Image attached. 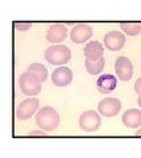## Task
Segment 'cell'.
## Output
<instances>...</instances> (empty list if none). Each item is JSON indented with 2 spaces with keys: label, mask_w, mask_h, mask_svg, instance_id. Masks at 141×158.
I'll return each instance as SVG.
<instances>
[{
  "label": "cell",
  "mask_w": 141,
  "mask_h": 158,
  "mask_svg": "<svg viewBox=\"0 0 141 158\" xmlns=\"http://www.w3.org/2000/svg\"><path fill=\"white\" fill-rule=\"evenodd\" d=\"M36 124L40 129L53 132L60 125V115L53 107H42L36 113Z\"/></svg>",
  "instance_id": "cell-1"
},
{
  "label": "cell",
  "mask_w": 141,
  "mask_h": 158,
  "mask_svg": "<svg viewBox=\"0 0 141 158\" xmlns=\"http://www.w3.org/2000/svg\"><path fill=\"white\" fill-rule=\"evenodd\" d=\"M71 58V52L66 45L56 44L45 50V59L52 66H64Z\"/></svg>",
  "instance_id": "cell-2"
},
{
  "label": "cell",
  "mask_w": 141,
  "mask_h": 158,
  "mask_svg": "<svg viewBox=\"0 0 141 158\" xmlns=\"http://www.w3.org/2000/svg\"><path fill=\"white\" fill-rule=\"evenodd\" d=\"M41 81L31 71H25L19 77V87L27 96H36L41 91Z\"/></svg>",
  "instance_id": "cell-3"
},
{
  "label": "cell",
  "mask_w": 141,
  "mask_h": 158,
  "mask_svg": "<svg viewBox=\"0 0 141 158\" xmlns=\"http://www.w3.org/2000/svg\"><path fill=\"white\" fill-rule=\"evenodd\" d=\"M40 110V100L35 96H28L16 108V117L19 120H29Z\"/></svg>",
  "instance_id": "cell-4"
},
{
  "label": "cell",
  "mask_w": 141,
  "mask_h": 158,
  "mask_svg": "<svg viewBox=\"0 0 141 158\" xmlns=\"http://www.w3.org/2000/svg\"><path fill=\"white\" fill-rule=\"evenodd\" d=\"M100 113L96 112V111H85L82 115L79 116V128L83 132L87 133H92V132H96L100 128L102 124V118H100Z\"/></svg>",
  "instance_id": "cell-5"
},
{
  "label": "cell",
  "mask_w": 141,
  "mask_h": 158,
  "mask_svg": "<svg viewBox=\"0 0 141 158\" xmlns=\"http://www.w3.org/2000/svg\"><path fill=\"white\" fill-rule=\"evenodd\" d=\"M115 74L120 81L128 82L133 77V66L131 59L121 56L119 58H116L115 61Z\"/></svg>",
  "instance_id": "cell-6"
},
{
  "label": "cell",
  "mask_w": 141,
  "mask_h": 158,
  "mask_svg": "<svg viewBox=\"0 0 141 158\" xmlns=\"http://www.w3.org/2000/svg\"><path fill=\"white\" fill-rule=\"evenodd\" d=\"M121 110V102L118 98H104L98 104V112L104 117H114Z\"/></svg>",
  "instance_id": "cell-7"
},
{
  "label": "cell",
  "mask_w": 141,
  "mask_h": 158,
  "mask_svg": "<svg viewBox=\"0 0 141 158\" xmlns=\"http://www.w3.org/2000/svg\"><path fill=\"white\" fill-rule=\"evenodd\" d=\"M103 45L111 52H119L125 45V34L119 31H111L104 34Z\"/></svg>",
  "instance_id": "cell-8"
},
{
  "label": "cell",
  "mask_w": 141,
  "mask_h": 158,
  "mask_svg": "<svg viewBox=\"0 0 141 158\" xmlns=\"http://www.w3.org/2000/svg\"><path fill=\"white\" fill-rule=\"evenodd\" d=\"M73 82V71L67 66H60L52 74V83L57 87H67Z\"/></svg>",
  "instance_id": "cell-9"
},
{
  "label": "cell",
  "mask_w": 141,
  "mask_h": 158,
  "mask_svg": "<svg viewBox=\"0 0 141 158\" xmlns=\"http://www.w3.org/2000/svg\"><path fill=\"white\" fill-rule=\"evenodd\" d=\"M70 40L74 44H85L92 37V28L87 24H78L71 28Z\"/></svg>",
  "instance_id": "cell-10"
},
{
  "label": "cell",
  "mask_w": 141,
  "mask_h": 158,
  "mask_svg": "<svg viewBox=\"0 0 141 158\" xmlns=\"http://www.w3.org/2000/svg\"><path fill=\"white\" fill-rule=\"evenodd\" d=\"M96 87L99 92L108 95L118 87V77L114 74H100L96 81Z\"/></svg>",
  "instance_id": "cell-11"
},
{
  "label": "cell",
  "mask_w": 141,
  "mask_h": 158,
  "mask_svg": "<svg viewBox=\"0 0 141 158\" xmlns=\"http://www.w3.org/2000/svg\"><path fill=\"white\" fill-rule=\"evenodd\" d=\"M67 28L64 25V24H54L48 28L46 31V41L56 45V44H61L65 41V38L67 37Z\"/></svg>",
  "instance_id": "cell-12"
},
{
  "label": "cell",
  "mask_w": 141,
  "mask_h": 158,
  "mask_svg": "<svg viewBox=\"0 0 141 158\" xmlns=\"http://www.w3.org/2000/svg\"><path fill=\"white\" fill-rule=\"evenodd\" d=\"M121 121L127 128H140L141 127V110L137 108H129L127 110L123 116Z\"/></svg>",
  "instance_id": "cell-13"
},
{
  "label": "cell",
  "mask_w": 141,
  "mask_h": 158,
  "mask_svg": "<svg viewBox=\"0 0 141 158\" xmlns=\"http://www.w3.org/2000/svg\"><path fill=\"white\" fill-rule=\"evenodd\" d=\"M85 57L89 59H99L102 57H104V45L100 44L99 41H91L87 42L86 46L83 49Z\"/></svg>",
  "instance_id": "cell-14"
},
{
  "label": "cell",
  "mask_w": 141,
  "mask_h": 158,
  "mask_svg": "<svg viewBox=\"0 0 141 158\" xmlns=\"http://www.w3.org/2000/svg\"><path fill=\"white\" fill-rule=\"evenodd\" d=\"M104 65H106L104 57H102L99 59L86 58V61H85V67L90 75H99V74H102V71H103V69H104Z\"/></svg>",
  "instance_id": "cell-15"
},
{
  "label": "cell",
  "mask_w": 141,
  "mask_h": 158,
  "mask_svg": "<svg viewBox=\"0 0 141 158\" xmlns=\"http://www.w3.org/2000/svg\"><path fill=\"white\" fill-rule=\"evenodd\" d=\"M120 31L125 36H139L141 33V24L139 23H121L120 24Z\"/></svg>",
  "instance_id": "cell-16"
},
{
  "label": "cell",
  "mask_w": 141,
  "mask_h": 158,
  "mask_svg": "<svg viewBox=\"0 0 141 158\" xmlns=\"http://www.w3.org/2000/svg\"><path fill=\"white\" fill-rule=\"evenodd\" d=\"M28 71L33 73L41 82H45L48 79V69L44 66L42 63H38V62L31 63V65L28 66Z\"/></svg>",
  "instance_id": "cell-17"
},
{
  "label": "cell",
  "mask_w": 141,
  "mask_h": 158,
  "mask_svg": "<svg viewBox=\"0 0 141 158\" xmlns=\"http://www.w3.org/2000/svg\"><path fill=\"white\" fill-rule=\"evenodd\" d=\"M15 28L20 32H27L32 28V24L31 23H19V21H16L15 23Z\"/></svg>",
  "instance_id": "cell-18"
},
{
  "label": "cell",
  "mask_w": 141,
  "mask_h": 158,
  "mask_svg": "<svg viewBox=\"0 0 141 158\" xmlns=\"http://www.w3.org/2000/svg\"><path fill=\"white\" fill-rule=\"evenodd\" d=\"M133 88H135V92L137 94V95H141V77L137 78V81L135 82Z\"/></svg>",
  "instance_id": "cell-19"
},
{
  "label": "cell",
  "mask_w": 141,
  "mask_h": 158,
  "mask_svg": "<svg viewBox=\"0 0 141 158\" xmlns=\"http://www.w3.org/2000/svg\"><path fill=\"white\" fill-rule=\"evenodd\" d=\"M45 135H46V131H44V129L29 132V136H45Z\"/></svg>",
  "instance_id": "cell-20"
},
{
  "label": "cell",
  "mask_w": 141,
  "mask_h": 158,
  "mask_svg": "<svg viewBox=\"0 0 141 158\" xmlns=\"http://www.w3.org/2000/svg\"><path fill=\"white\" fill-rule=\"evenodd\" d=\"M136 136H141V127L137 129V132H136Z\"/></svg>",
  "instance_id": "cell-21"
},
{
  "label": "cell",
  "mask_w": 141,
  "mask_h": 158,
  "mask_svg": "<svg viewBox=\"0 0 141 158\" xmlns=\"http://www.w3.org/2000/svg\"><path fill=\"white\" fill-rule=\"evenodd\" d=\"M137 103H139V106L141 108V95H139V98H137Z\"/></svg>",
  "instance_id": "cell-22"
}]
</instances>
